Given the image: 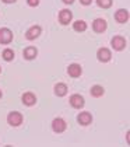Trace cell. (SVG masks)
Returning <instances> with one entry per match:
<instances>
[{"mask_svg":"<svg viewBox=\"0 0 130 147\" xmlns=\"http://www.w3.org/2000/svg\"><path fill=\"white\" fill-rule=\"evenodd\" d=\"M110 46L113 48V51L122 52V51L126 49L127 41H126V38L122 36V35H115V36H112V39H110Z\"/></svg>","mask_w":130,"mask_h":147,"instance_id":"obj_1","label":"cell"},{"mask_svg":"<svg viewBox=\"0 0 130 147\" xmlns=\"http://www.w3.org/2000/svg\"><path fill=\"white\" fill-rule=\"evenodd\" d=\"M22 122H24V116H22L21 112H18V111H11V112H9V115H7V123L10 125V126L17 127Z\"/></svg>","mask_w":130,"mask_h":147,"instance_id":"obj_2","label":"cell"},{"mask_svg":"<svg viewBox=\"0 0 130 147\" xmlns=\"http://www.w3.org/2000/svg\"><path fill=\"white\" fill-rule=\"evenodd\" d=\"M69 104H70V107L74 108V109H81V108H84V105H86V100H84V97L80 95V94H73V95H70V98H69Z\"/></svg>","mask_w":130,"mask_h":147,"instance_id":"obj_3","label":"cell"},{"mask_svg":"<svg viewBox=\"0 0 130 147\" xmlns=\"http://www.w3.org/2000/svg\"><path fill=\"white\" fill-rule=\"evenodd\" d=\"M42 34V27L41 25H32L25 31V39L28 41H35L36 38H39V35Z\"/></svg>","mask_w":130,"mask_h":147,"instance_id":"obj_4","label":"cell"},{"mask_svg":"<svg viewBox=\"0 0 130 147\" xmlns=\"http://www.w3.org/2000/svg\"><path fill=\"white\" fill-rule=\"evenodd\" d=\"M13 38H14V34H13V31H11L10 28H6V27L0 28V44L1 45H9V44H11Z\"/></svg>","mask_w":130,"mask_h":147,"instance_id":"obj_5","label":"cell"},{"mask_svg":"<svg viewBox=\"0 0 130 147\" xmlns=\"http://www.w3.org/2000/svg\"><path fill=\"white\" fill-rule=\"evenodd\" d=\"M97 59L101 62V63H108V62H110V59H112V52H110V49L105 48V46L99 48L97 51Z\"/></svg>","mask_w":130,"mask_h":147,"instance_id":"obj_6","label":"cell"},{"mask_svg":"<svg viewBox=\"0 0 130 147\" xmlns=\"http://www.w3.org/2000/svg\"><path fill=\"white\" fill-rule=\"evenodd\" d=\"M108 28V23L105 18H95L92 21V31L97 34H104Z\"/></svg>","mask_w":130,"mask_h":147,"instance_id":"obj_7","label":"cell"},{"mask_svg":"<svg viewBox=\"0 0 130 147\" xmlns=\"http://www.w3.org/2000/svg\"><path fill=\"white\" fill-rule=\"evenodd\" d=\"M67 129V123L63 118H55L52 121V130L55 133H63Z\"/></svg>","mask_w":130,"mask_h":147,"instance_id":"obj_8","label":"cell"},{"mask_svg":"<svg viewBox=\"0 0 130 147\" xmlns=\"http://www.w3.org/2000/svg\"><path fill=\"white\" fill-rule=\"evenodd\" d=\"M59 23L62 25H69L73 21V11H70L69 9H63L59 11Z\"/></svg>","mask_w":130,"mask_h":147,"instance_id":"obj_9","label":"cell"},{"mask_svg":"<svg viewBox=\"0 0 130 147\" xmlns=\"http://www.w3.org/2000/svg\"><path fill=\"white\" fill-rule=\"evenodd\" d=\"M67 74L71 77V79H78L81 74H83V67L80 63H71L67 67Z\"/></svg>","mask_w":130,"mask_h":147,"instance_id":"obj_10","label":"cell"},{"mask_svg":"<svg viewBox=\"0 0 130 147\" xmlns=\"http://www.w3.org/2000/svg\"><path fill=\"white\" fill-rule=\"evenodd\" d=\"M115 21L119 24H126L129 21L130 18V14H129V10H126V9H119V10H116L115 11Z\"/></svg>","mask_w":130,"mask_h":147,"instance_id":"obj_11","label":"cell"},{"mask_svg":"<svg viewBox=\"0 0 130 147\" xmlns=\"http://www.w3.org/2000/svg\"><path fill=\"white\" fill-rule=\"evenodd\" d=\"M21 102L25 107H34L36 104V95L31 91H27L21 95Z\"/></svg>","mask_w":130,"mask_h":147,"instance_id":"obj_12","label":"cell"},{"mask_svg":"<svg viewBox=\"0 0 130 147\" xmlns=\"http://www.w3.org/2000/svg\"><path fill=\"white\" fill-rule=\"evenodd\" d=\"M77 122L81 126H88V125L92 123V115L88 111H83L77 115Z\"/></svg>","mask_w":130,"mask_h":147,"instance_id":"obj_13","label":"cell"},{"mask_svg":"<svg viewBox=\"0 0 130 147\" xmlns=\"http://www.w3.org/2000/svg\"><path fill=\"white\" fill-rule=\"evenodd\" d=\"M36 56H38V49L35 46H27L22 51V57L25 60H34V59H36Z\"/></svg>","mask_w":130,"mask_h":147,"instance_id":"obj_14","label":"cell"},{"mask_svg":"<svg viewBox=\"0 0 130 147\" xmlns=\"http://www.w3.org/2000/svg\"><path fill=\"white\" fill-rule=\"evenodd\" d=\"M53 92L56 97H65V95H67V92H69V87H67V84H65V83H56L53 87Z\"/></svg>","mask_w":130,"mask_h":147,"instance_id":"obj_15","label":"cell"},{"mask_svg":"<svg viewBox=\"0 0 130 147\" xmlns=\"http://www.w3.org/2000/svg\"><path fill=\"white\" fill-rule=\"evenodd\" d=\"M90 94H91V97H94V98H101V97H104V94H105V88H104L102 86H99V84H95V86H92V87L90 88Z\"/></svg>","mask_w":130,"mask_h":147,"instance_id":"obj_16","label":"cell"},{"mask_svg":"<svg viewBox=\"0 0 130 147\" xmlns=\"http://www.w3.org/2000/svg\"><path fill=\"white\" fill-rule=\"evenodd\" d=\"M87 28H88V25L84 20H76L74 23H73V30L76 31V32H86Z\"/></svg>","mask_w":130,"mask_h":147,"instance_id":"obj_17","label":"cell"},{"mask_svg":"<svg viewBox=\"0 0 130 147\" xmlns=\"http://www.w3.org/2000/svg\"><path fill=\"white\" fill-rule=\"evenodd\" d=\"M1 57H3V60H6V62H13V60H14V57H15V53H14V51H13V49L6 48V49L1 52Z\"/></svg>","mask_w":130,"mask_h":147,"instance_id":"obj_18","label":"cell"},{"mask_svg":"<svg viewBox=\"0 0 130 147\" xmlns=\"http://www.w3.org/2000/svg\"><path fill=\"white\" fill-rule=\"evenodd\" d=\"M95 3H97V6L99 9H104V10H108L112 7V4H113V0H95Z\"/></svg>","mask_w":130,"mask_h":147,"instance_id":"obj_19","label":"cell"},{"mask_svg":"<svg viewBox=\"0 0 130 147\" xmlns=\"http://www.w3.org/2000/svg\"><path fill=\"white\" fill-rule=\"evenodd\" d=\"M27 4L30 7H38L39 6V0H27Z\"/></svg>","mask_w":130,"mask_h":147,"instance_id":"obj_20","label":"cell"},{"mask_svg":"<svg viewBox=\"0 0 130 147\" xmlns=\"http://www.w3.org/2000/svg\"><path fill=\"white\" fill-rule=\"evenodd\" d=\"M92 1H94V0H80V3H81L83 6H90Z\"/></svg>","mask_w":130,"mask_h":147,"instance_id":"obj_21","label":"cell"},{"mask_svg":"<svg viewBox=\"0 0 130 147\" xmlns=\"http://www.w3.org/2000/svg\"><path fill=\"white\" fill-rule=\"evenodd\" d=\"M3 3H6V4H11V3H15L17 0H1Z\"/></svg>","mask_w":130,"mask_h":147,"instance_id":"obj_22","label":"cell"},{"mask_svg":"<svg viewBox=\"0 0 130 147\" xmlns=\"http://www.w3.org/2000/svg\"><path fill=\"white\" fill-rule=\"evenodd\" d=\"M62 1H63L65 4H73V3H74V0H62Z\"/></svg>","mask_w":130,"mask_h":147,"instance_id":"obj_23","label":"cell"},{"mask_svg":"<svg viewBox=\"0 0 130 147\" xmlns=\"http://www.w3.org/2000/svg\"><path fill=\"white\" fill-rule=\"evenodd\" d=\"M1 97H3V92H1V90H0V98H1Z\"/></svg>","mask_w":130,"mask_h":147,"instance_id":"obj_24","label":"cell"},{"mask_svg":"<svg viewBox=\"0 0 130 147\" xmlns=\"http://www.w3.org/2000/svg\"><path fill=\"white\" fill-rule=\"evenodd\" d=\"M0 73H1V66H0Z\"/></svg>","mask_w":130,"mask_h":147,"instance_id":"obj_25","label":"cell"}]
</instances>
